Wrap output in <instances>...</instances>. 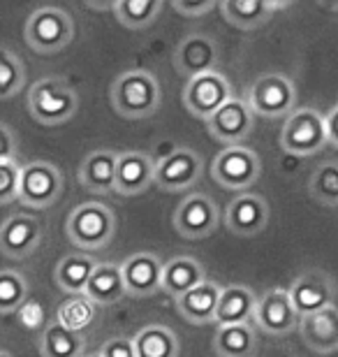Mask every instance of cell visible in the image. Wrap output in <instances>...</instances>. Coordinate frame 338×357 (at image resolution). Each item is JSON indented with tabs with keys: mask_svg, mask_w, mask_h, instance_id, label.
I'll return each mask as SVG.
<instances>
[{
	"mask_svg": "<svg viewBox=\"0 0 338 357\" xmlns=\"http://www.w3.org/2000/svg\"><path fill=\"white\" fill-rule=\"evenodd\" d=\"M112 107L123 119H148L160 109V82L148 70H125L112 84Z\"/></svg>",
	"mask_w": 338,
	"mask_h": 357,
	"instance_id": "obj_1",
	"label": "cell"
},
{
	"mask_svg": "<svg viewBox=\"0 0 338 357\" xmlns=\"http://www.w3.org/2000/svg\"><path fill=\"white\" fill-rule=\"evenodd\" d=\"M68 239L82 251H102L116 234V216L107 204L84 202L72 209L66 223Z\"/></svg>",
	"mask_w": 338,
	"mask_h": 357,
	"instance_id": "obj_2",
	"label": "cell"
},
{
	"mask_svg": "<svg viewBox=\"0 0 338 357\" xmlns=\"http://www.w3.org/2000/svg\"><path fill=\"white\" fill-rule=\"evenodd\" d=\"M79 109V96L61 77H45L28 91V112L42 126H61Z\"/></svg>",
	"mask_w": 338,
	"mask_h": 357,
	"instance_id": "obj_3",
	"label": "cell"
},
{
	"mask_svg": "<svg viewBox=\"0 0 338 357\" xmlns=\"http://www.w3.org/2000/svg\"><path fill=\"white\" fill-rule=\"evenodd\" d=\"M26 42L33 52H38L42 56L56 54L61 49H66L72 38H75V21L72 17L61 10V7L45 5L38 7L26 21L24 28Z\"/></svg>",
	"mask_w": 338,
	"mask_h": 357,
	"instance_id": "obj_4",
	"label": "cell"
},
{
	"mask_svg": "<svg viewBox=\"0 0 338 357\" xmlns=\"http://www.w3.org/2000/svg\"><path fill=\"white\" fill-rule=\"evenodd\" d=\"M329 144L327 142V128H325V114L304 107L294 109L285 119V126L280 130V146L292 155H315Z\"/></svg>",
	"mask_w": 338,
	"mask_h": 357,
	"instance_id": "obj_5",
	"label": "cell"
},
{
	"mask_svg": "<svg viewBox=\"0 0 338 357\" xmlns=\"http://www.w3.org/2000/svg\"><path fill=\"white\" fill-rule=\"evenodd\" d=\"M262 174V162L253 149L225 146L211 162L213 181L225 190H248Z\"/></svg>",
	"mask_w": 338,
	"mask_h": 357,
	"instance_id": "obj_6",
	"label": "cell"
},
{
	"mask_svg": "<svg viewBox=\"0 0 338 357\" xmlns=\"http://www.w3.org/2000/svg\"><path fill=\"white\" fill-rule=\"evenodd\" d=\"M248 107L253 114L267 119L290 116L297 107V89L294 84L280 73H267L250 84L248 91Z\"/></svg>",
	"mask_w": 338,
	"mask_h": 357,
	"instance_id": "obj_7",
	"label": "cell"
},
{
	"mask_svg": "<svg viewBox=\"0 0 338 357\" xmlns=\"http://www.w3.org/2000/svg\"><path fill=\"white\" fill-rule=\"evenodd\" d=\"M63 192V174L54 162L33 160L21 165L19 202L31 209H49Z\"/></svg>",
	"mask_w": 338,
	"mask_h": 357,
	"instance_id": "obj_8",
	"label": "cell"
},
{
	"mask_svg": "<svg viewBox=\"0 0 338 357\" xmlns=\"http://www.w3.org/2000/svg\"><path fill=\"white\" fill-rule=\"evenodd\" d=\"M204 174V160L195 149L176 146L155 162L153 183L164 192H181L192 188Z\"/></svg>",
	"mask_w": 338,
	"mask_h": 357,
	"instance_id": "obj_9",
	"label": "cell"
},
{
	"mask_svg": "<svg viewBox=\"0 0 338 357\" xmlns=\"http://www.w3.org/2000/svg\"><path fill=\"white\" fill-rule=\"evenodd\" d=\"M232 84L218 70L188 79L183 89V105L192 116L208 121L227 100H232Z\"/></svg>",
	"mask_w": 338,
	"mask_h": 357,
	"instance_id": "obj_10",
	"label": "cell"
},
{
	"mask_svg": "<svg viewBox=\"0 0 338 357\" xmlns=\"http://www.w3.org/2000/svg\"><path fill=\"white\" fill-rule=\"evenodd\" d=\"M218 206L204 192H190L178 202L171 223L183 239H204L218 227Z\"/></svg>",
	"mask_w": 338,
	"mask_h": 357,
	"instance_id": "obj_11",
	"label": "cell"
},
{
	"mask_svg": "<svg viewBox=\"0 0 338 357\" xmlns=\"http://www.w3.org/2000/svg\"><path fill=\"white\" fill-rule=\"evenodd\" d=\"M255 325L269 337H285L299 327V313L285 288H271L257 297Z\"/></svg>",
	"mask_w": 338,
	"mask_h": 357,
	"instance_id": "obj_12",
	"label": "cell"
},
{
	"mask_svg": "<svg viewBox=\"0 0 338 357\" xmlns=\"http://www.w3.org/2000/svg\"><path fill=\"white\" fill-rule=\"evenodd\" d=\"M287 295H290L299 318H304V316H311V313L322 311L334 304L336 281L329 274H325V271L311 269V271H304V274H299L294 278L290 290H287Z\"/></svg>",
	"mask_w": 338,
	"mask_h": 357,
	"instance_id": "obj_13",
	"label": "cell"
},
{
	"mask_svg": "<svg viewBox=\"0 0 338 357\" xmlns=\"http://www.w3.org/2000/svg\"><path fill=\"white\" fill-rule=\"evenodd\" d=\"M253 116L246 100L232 98L206 121V130L225 146H239L253 130Z\"/></svg>",
	"mask_w": 338,
	"mask_h": 357,
	"instance_id": "obj_14",
	"label": "cell"
},
{
	"mask_svg": "<svg viewBox=\"0 0 338 357\" xmlns=\"http://www.w3.org/2000/svg\"><path fill=\"white\" fill-rule=\"evenodd\" d=\"M171 59H174L176 73L188 79L213 73L215 63H218V42L206 33H190L178 42Z\"/></svg>",
	"mask_w": 338,
	"mask_h": 357,
	"instance_id": "obj_15",
	"label": "cell"
},
{
	"mask_svg": "<svg viewBox=\"0 0 338 357\" xmlns=\"http://www.w3.org/2000/svg\"><path fill=\"white\" fill-rule=\"evenodd\" d=\"M42 241V223L28 213H12L0 223V253L12 260H24Z\"/></svg>",
	"mask_w": 338,
	"mask_h": 357,
	"instance_id": "obj_16",
	"label": "cell"
},
{
	"mask_svg": "<svg viewBox=\"0 0 338 357\" xmlns=\"http://www.w3.org/2000/svg\"><path fill=\"white\" fill-rule=\"evenodd\" d=\"M164 262L155 253H132L121 262V276L125 283V295L146 299L160 290Z\"/></svg>",
	"mask_w": 338,
	"mask_h": 357,
	"instance_id": "obj_17",
	"label": "cell"
},
{
	"mask_svg": "<svg viewBox=\"0 0 338 357\" xmlns=\"http://www.w3.org/2000/svg\"><path fill=\"white\" fill-rule=\"evenodd\" d=\"M269 223V204L262 195L241 192L225 209V225L236 237H255Z\"/></svg>",
	"mask_w": 338,
	"mask_h": 357,
	"instance_id": "obj_18",
	"label": "cell"
},
{
	"mask_svg": "<svg viewBox=\"0 0 338 357\" xmlns=\"http://www.w3.org/2000/svg\"><path fill=\"white\" fill-rule=\"evenodd\" d=\"M155 160L144 151H123L116 160V185L114 192L125 197L141 195L153 185Z\"/></svg>",
	"mask_w": 338,
	"mask_h": 357,
	"instance_id": "obj_19",
	"label": "cell"
},
{
	"mask_svg": "<svg viewBox=\"0 0 338 357\" xmlns=\"http://www.w3.org/2000/svg\"><path fill=\"white\" fill-rule=\"evenodd\" d=\"M301 341L320 355H329L338 351V306L332 304L311 316L299 318Z\"/></svg>",
	"mask_w": 338,
	"mask_h": 357,
	"instance_id": "obj_20",
	"label": "cell"
},
{
	"mask_svg": "<svg viewBox=\"0 0 338 357\" xmlns=\"http://www.w3.org/2000/svg\"><path fill=\"white\" fill-rule=\"evenodd\" d=\"M116 160L118 153L114 149H95L82 160L79 167V183L86 190L98 195H109L116 185Z\"/></svg>",
	"mask_w": 338,
	"mask_h": 357,
	"instance_id": "obj_21",
	"label": "cell"
},
{
	"mask_svg": "<svg viewBox=\"0 0 338 357\" xmlns=\"http://www.w3.org/2000/svg\"><path fill=\"white\" fill-rule=\"evenodd\" d=\"M220 285L211 281V278H204L202 283L195 285L192 290H188L185 295L174 299V306L185 323L192 325H206L213 323L215 309H218V299H220Z\"/></svg>",
	"mask_w": 338,
	"mask_h": 357,
	"instance_id": "obj_22",
	"label": "cell"
},
{
	"mask_svg": "<svg viewBox=\"0 0 338 357\" xmlns=\"http://www.w3.org/2000/svg\"><path fill=\"white\" fill-rule=\"evenodd\" d=\"M257 295L248 285L234 283L220 290L218 309H215L213 323L218 327L225 325H246L255 316Z\"/></svg>",
	"mask_w": 338,
	"mask_h": 357,
	"instance_id": "obj_23",
	"label": "cell"
},
{
	"mask_svg": "<svg viewBox=\"0 0 338 357\" xmlns=\"http://www.w3.org/2000/svg\"><path fill=\"white\" fill-rule=\"evenodd\" d=\"M290 3H273V0H225L220 3V12L227 24L241 31H255L271 19L273 12L285 10Z\"/></svg>",
	"mask_w": 338,
	"mask_h": 357,
	"instance_id": "obj_24",
	"label": "cell"
},
{
	"mask_svg": "<svg viewBox=\"0 0 338 357\" xmlns=\"http://www.w3.org/2000/svg\"><path fill=\"white\" fill-rule=\"evenodd\" d=\"M204 278L206 271L202 267V262L190 258V255H176V258H171L162 265L160 290L167 292L169 297L178 299L188 290L195 288V285L202 283Z\"/></svg>",
	"mask_w": 338,
	"mask_h": 357,
	"instance_id": "obj_25",
	"label": "cell"
},
{
	"mask_svg": "<svg viewBox=\"0 0 338 357\" xmlns=\"http://www.w3.org/2000/svg\"><path fill=\"white\" fill-rule=\"evenodd\" d=\"M84 295L98 306H109L116 304L118 299L125 297V283L121 276V267L114 262H98L95 269L86 283Z\"/></svg>",
	"mask_w": 338,
	"mask_h": 357,
	"instance_id": "obj_26",
	"label": "cell"
},
{
	"mask_svg": "<svg viewBox=\"0 0 338 357\" xmlns=\"http://www.w3.org/2000/svg\"><path fill=\"white\" fill-rule=\"evenodd\" d=\"M98 260H93L91 255L86 253H70L66 258L59 260V265L54 269V278L56 285L68 292V295H84L86 283L95 269Z\"/></svg>",
	"mask_w": 338,
	"mask_h": 357,
	"instance_id": "obj_27",
	"label": "cell"
},
{
	"mask_svg": "<svg viewBox=\"0 0 338 357\" xmlns=\"http://www.w3.org/2000/svg\"><path fill=\"white\" fill-rule=\"evenodd\" d=\"M137 357H178V337L167 325H146L132 337Z\"/></svg>",
	"mask_w": 338,
	"mask_h": 357,
	"instance_id": "obj_28",
	"label": "cell"
},
{
	"mask_svg": "<svg viewBox=\"0 0 338 357\" xmlns=\"http://www.w3.org/2000/svg\"><path fill=\"white\" fill-rule=\"evenodd\" d=\"M40 353L42 357H84L86 339L52 320L40 334Z\"/></svg>",
	"mask_w": 338,
	"mask_h": 357,
	"instance_id": "obj_29",
	"label": "cell"
},
{
	"mask_svg": "<svg viewBox=\"0 0 338 357\" xmlns=\"http://www.w3.org/2000/svg\"><path fill=\"white\" fill-rule=\"evenodd\" d=\"M98 304H93L86 295H70L63 299L56 309V323L63 325L70 332L84 334L89 332L98 320Z\"/></svg>",
	"mask_w": 338,
	"mask_h": 357,
	"instance_id": "obj_30",
	"label": "cell"
},
{
	"mask_svg": "<svg viewBox=\"0 0 338 357\" xmlns=\"http://www.w3.org/2000/svg\"><path fill=\"white\" fill-rule=\"evenodd\" d=\"M255 351V330L246 325L218 327L213 337V353L218 357H250Z\"/></svg>",
	"mask_w": 338,
	"mask_h": 357,
	"instance_id": "obj_31",
	"label": "cell"
},
{
	"mask_svg": "<svg viewBox=\"0 0 338 357\" xmlns=\"http://www.w3.org/2000/svg\"><path fill=\"white\" fill-rule=\"evenodd\" d=\"M109 7L116 14L118 24L132 28V31H141V28H148L158 19L162 3L160 0H118V3H112Z\"/></svg>",
	"mask_w": 338,
	"mask_h": 357,
	"instance_id": "obj_32",
	"label": "cell"
},
{
	"mask_svg": "<svg viewBox=\"0 0 338 357\" xmlns=\"http://www.w3.org/2000/svg\"><path fill=\"white\" fill-rule=\"evenodd\" d=\"M308 190H311L315 202L325 206H338V162H322L308 181Z\"/></svg>",
	"mask_w": 338,
	"mask_h": 357,
	"instance_id": "obj_33",
	"label": "cell"
},
{
	"mask_svg": "<svg viewBox=\"0 0 338 357\" xmlns=\"http://www.w3.org/2000/svg\"><path fill=\"white\" fill-rule=\"evenodd\" d=\"M28 302V281L14 269L0 271V316L19 311Z\"/></svg>",
	"mask_w": 338,
	"mask_h": 357,
	"instance_id": "obj_34",
	"label": "cell"
},
{
	"mask_svg": "<svg viewBox=\"0 0 338 357\" xmlns=\"http://www.w3.org/2000/svg\"><path fill=\"white\" fill-rule=\"evenodd\" d=\"M26 68L12 49L0 47V100H10L24 89Z\"/></svg>",
	"mask_w": 338,
	"mask_h": 357,
	"instance_id": "obj_35",
	"label": "cell"
},
{
	"mask_svg": "<svg viewBox=\"0 0 338 357\" xmlns=\"http://www.w3.org/2000/svg\"><path fill=\"white\" fill-rule=\"evenodd\" d=\"M19 174L21 165L17 160L0 162V204H10L19 197Z\"/></svg>",
	"mask_w": 338,
	"mask_h": 357,
	"instance_id": "obj_36",
	"label": "cell"
},
{
	"mask_svg": "<svg viewBox=\"0 0 338 357\" xmlns=\"http://www.w3.org/2000/svg\"><path fill=\"white\" fill-rule=\"evenodd\" d=\"M102 357H137L135 344L130 337H112L107 339L102 348L98 351Z\"/></svg>",
	"mask_w": 338,
	"mask_h": 357,
	"instance_id": "obj_37",
	"label": "cell"
},
{
	"mask_svg": "<svg viewBox=\"0 0 338 357\" xmlns=\"http://www.w3.org/2000/svg\"><path fill=\"white\" fill-rule=\"evenodd\" d=\"M171 7H174V12L183 14V17L197 19V17H204L206 12H211L215 7V3H213V0H202V3H192V0H176Z\"/></svg>",
	"mask_w": 338,
	"mask_h": 357,
	"instance_id": "obj_38",
	"label": "cell"
},
{
	"mask_svg": "<svg viewBox=\"0 0 338 357\" xmlns=\"http://www.w3.org/2000/svg\"><path fill=\"white\" fill-rule=\"evenodd\" d=\"M17 160V137H14L12 128L0 123V162Z\"/></svg>",
	"mask_w": 338,
	"mask_h": 357,
	"instance_id": "obj_39",
	"label": "cell"
},
{
	"mask_svg": "<svg viewBox=\"0 0 338 357\" xmlns=\"http://www.w3.org/2000/svg\"><path fill=\"white\" fill-rule=\"evenodd\" d=\"M325 128H327V142L338 149V105L325 114Z\"/></svg>",
	"mask_w": 338,
	"mask_h": 357,
	"instance_id": "obj_40",
	"label": "cell"
},
{
	"mask_svg": "<svg viewBox=\"0 0 338 357\" xmlns=\"http://www.w3.org/2000/svg\"><path fill=\"white\" fill-rule=\"evenodd\" d=\"M84 357H102V355H100V353H86Z\"/></svg>",
	"mask_w": 338,
	"mask_h": 357,
	"instance_id": "obj_41",
	"label": "cell"
},
{
	"mask_svg": "<svg viewBox=\"0 0 338 357\" xmlns=\"http://www.w3.org/2000/svg\"><path fill=\"white\" fill-rule=\"evenodd\" d=\"M0 357H12V355L7 353V351H0Z\"/></svg>",
	"mask_w": 338,
	"mask_h": 357,
	"instance_id": "obj_42",
	"label": "cell"
}]
</instances>
